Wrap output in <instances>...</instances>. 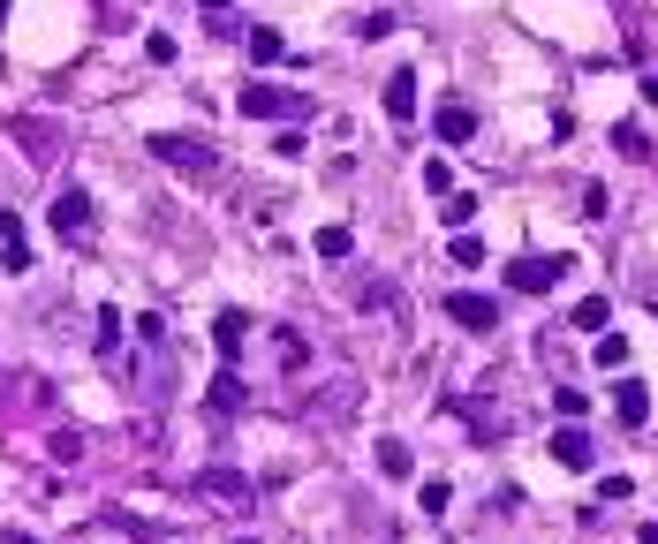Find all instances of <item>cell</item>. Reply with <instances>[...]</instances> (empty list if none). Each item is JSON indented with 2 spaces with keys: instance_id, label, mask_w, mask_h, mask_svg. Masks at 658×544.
<instances>
[{
  "instance_id": "7c38bea8",
  "label": "cell",
  "mask_w": 658,
  "mask_h": 544,
  "mask_svg": "<svg viewBox=\"0 0 658 544\" xmlns=\"http://www.w3.org/2000/svg\"><path fill=\"white\" fill-rule=\"evenodd\" d=\"M311 250H318V257H326V265H341V257H348V250H356V235H348V227H341V220H333V227H318V235H311Z\"/></svg>"
},
{
  "instance_id": "8fae6325",
  "label": "cell",
  "mask_w": 658,
  "mask_h": 544,
  "mask_svg": "<svg viewBox=\"0 0 658 544\" xmlns=\"http://www.w3.org/2000/svg\"><path fill=\"white\" fill-rule=\"evenodd\" d=\"M432 129H439V144H469V136H477V114H469V106H439V114H432Z\"/></svg>"
},
{
  "instance_id": "e0dca14e",
  "label": "cell",
  "mask_w": 658,
  "mask_h": 544,
  "mask_svg": "<svg viewBox=\"0 0 658 544\" xmlns=\"http://www.w3.org/2000/svg\"><path fill=\"white\" fill-rule=\"evenodd\" d=\"M606 318H613L606 295H583V303H575V325H583V333H606Z\"/></svg>"
},
{
  "instance_id": "484cf974",
  "label": "cell",
  "mask_w": 658,
  "mask_h": 544,
  "mask_svg": "<svg viewBox=\"0 0 658 544\" xmlns=\"http://www.w3.org/2000/svg\"><path fill=\"white\" fill-rule=\"evenodd\" d=\"M205 16H212V23H220V16H227V0H205Z\"/></svg>"
},
{
  "instance_id": "83f0119b",
  "label": "cell",
  "mask_w": 658,
  "mask_h": 544,
  "mask_svg": "<svg viewBox=\"0 0 658 544\" xmlns=\"http://www.w3.org/2000/svg\"><path fill=\"white\" fill-rule=\"evenodd\" d=\"M16 544H38V537H16Z\"/></svg>"
},
{
  "instance_id": "d4e9b609",
  "label": "cell",
  "mask_w": 658,
  "mask_h": 544,
  "mask_svg": "<svg viewBox=\"0 0 658 544\" xmlns=\"http://www.w3.org/2000/svg\"><path fill=\"white\" fill-rule=\"evenodd\" d=\"M0 242H23V220H16V212H0Z\"/></svg>"
},
{
  "instance_id": "d6986e66",
  "label": "cell",
  "mask_w": 658,
  "mask_h": 544,
  "mask_svg": "<svg viewBox=\"0 0 658 544\" xmlns=\"http://www.w3.org/2000/svg\"><path fill=\"white\" fill-rule=\"evenodd\" d=\"M416 182L432 189V197H447V189H454V174H447V159H424V167H416Z\"/></svg>"
},
{
  "instance_id": "9a60e30c",
  "label": "cell",
  "mask_w": 658,
  "mask_h": 544,
  "mask_svg": "<svg viewBox=\"0 0 658 544\" xmlns=\"http://www.w3.org/2000/svg\"><path fill=\"white\" fill-rule=\"evenodd\" d=\"M250 61H258V68L288 61V38H280V31H250Z\"/></svg>"
},
{
  "instance_id": "ac0fdd59",
  "label": "cell",
  "mask_w": 658,
  "mask_h": 544,
  "mask_svg": "<svg viewBox=\"0 0 658 544\" xmlns=\"http://www.w3.org/2000/svg\"><path fill=\"white\" fill-rule=\"evenodd\" d=\"M416 507H424V514H447V507H454V484H447V476H424V492H416Z\"/></svg>"
},
{
  "instance_id": "cb8c5ba5",
  "label": "cell",
  "mask_w": 658,
  "mask_h": 544,
  "mask_svg": "<svg viewBox=\"0 0 658 544\" xmlns=\"http://www.w3.org/2000/svg\"><path fill=\"white\" fill-rule=\"evenodd\" d=\"M0 272H31V250H23V242H0Z\"/></svg>"
},
{
  "instance_id": "6da1fadb",
  "label": "cell",
  "mask_w": 658,
  "mask_h": 544,
  "mask_svg": "<svg viewBox=\"0 0 658 544\" xmlns=\"http://www.w3.org/2000/svg\"><path fill=\"white\" fill-rule=\"evenodd\" d=\"M235 106H243L250 121H311V114H318L311 91H273V84H250Z\"/></svg>"
},
{
  "instance_id": "2e32d148",
  "label": "cell",
  "mask_w": 658,
  "mask_h": 544,
  "mask_svg": "<svg viewBox=\"0 0 658 544\" xmlns=\"http://www.w3.org/2000/svg\"><path fill=\"white\" fill-rule=\"evenodd\" d=\"M379 469H386V476H416V454H409L401 439H379Z\"/></svg>"
},
{
  "instance_id": "52a82bcc",
  "label": "cell",
  "mask_w": 658,
  "mask_h": 544,
  "mask_svg": "<svg viewBox=\"0 0 658 544\" xmlns=\"http://www.w3.org/2000/svg\"><path fill=\"white\" fill-rule=\"evenodd\" d=\"M613 416H621L628 431H643L651 424V386H643V378H621V386H613Z\"/></svg>"
},
{
  "instance_id": "9c48e42d",
  "label": "cell",
  "mask_w": 658,
  "mask_h": 544,
  "mask_svg": "<svg viewBox=\"0 0 658 544\" xmlns=\"http://www.w3.org/2000/svg\"><path fill=\"white\" fill-rule=\"evenodd\" d=\"M243 340H250V310H220L212 318V348L220 356H243Z\"/></svg>"
},
{
  "instance_id": "5b68a950",
  "label": "cell",
  "mask_w": 658,
  "mask_h": 544,
  "mask_svg": "<svg viewBox=\"0 0 658 544\" xmlns=\"http://www.w3.org/2000/svg\"><path fill=\"white\" fill-rule=\"evenodd\" d=\"M447 318L462 325V333H492V325H500V303H492V295H477V288H454V295H447Z\"/></svg>"
},
{
  "instance_id": "30bf717a",
  "label": "cell",
  "mask_w": 658,
  "mask_h": 544,
  "mask_svg": "<svg viewBox=\"0 0 658 544\" xmlns=\"http://www.w3.org/2000/svg\"><path fill=\"white\" fill-rule=\"evenodd\" d=\"M386 114L416 121V68H394V76H386Z\"/></svg>"
},
{
  "instance_id": "ffe728a7",
  "label": "cell",
  "mask_w": 658,
  "mask_h": 544,
  "mask_svg": "<svg viewBox=\"0 0 658 544\" xmlns=\"http://www.w3.org/2000/svg\"><path fill=\"white\" fill-rule=\"evenodd\" d=\"M439 220H447V227H469V220H477V197H462V189H447V212H439Z\"/></svg>"
},
{
  "instance_id": "277c9868",
  "label": "cell",
  "mask_w": 658,
  "mask_h": 544,
  "mask_svg": "<svg viewBox=\"0 0 658 544\" xmlns=\"http://www.w3.org/2000/svg\"><path fill=\"white\" fill-rule=\"evenodd\" d=\"M152 159L159 167H182V174H212V152L197 144V136H174V129L152 136Z\"/></svg>"
},
{
  "instance_id": "7a4b0ae2",
  "label": "cell",
  "mask_w": 658,
  "mask_h": 544,
  "mask_svg": "<svg viewBox=\"0 0 658 544\" xmlns=\"http://www.w3.org/2000/svg\"><path fill=\"white\" fill-rule=\"evenodd\" d=\"M560 272H568V257H515V265H507V288L515 295H553Z\"/></svg>"
},
{
  "instance_id": "5bb4252c",
  "label": "cell",
  "mask_w": 658,
  "mask_h": 544,
  "mask_svg": "<svg viewBox=\"0 0 658 544\" xmlns=\"http://www.w3.org/2000/svg\"><path fill=\"white\" fill-rule=\"evenodd\" d=\"M613 152H621V159H651V136H643V121H613Z\"/></svg>"
},
{
  "instance_id": "8992f818",
  "label": "cell",
  "mask_w": 658,
  "mask_h": 544,
  "mask_svg": "<svg viewBox=\"0 0 658 544\" xmlns=\"http://www.w3.org/2000/svg\"><path fill=\"white\" fill-rule=\"evenodd\" d=\"M53 235H69V242H84V235H91V197H84L76 182L53 197Z\"/></svg>"
},
{
  "instance_id": "44dd1931",
  "label": "cell",
  "mask_w": 658,
  "mask_h": 544,
  "mask_svg": "<svg viewBox=\"0 0 658 544\" xmlns=\"http://www.w3.org/2000/svg\"><path fill=\"white\" fill-rule=\"evenodd\" d=\"M553 408H560V416H568V424H583V416H590V393L560 386V393H553Z\"/></svg>"
},
{
  "instance_id": "4fadbf2b",
  "label": "cell",
  "mask_w": 658,
  "mask_h": 544,
  "mask_svg": "<svg viewBox=\"0 0 658 544\" xmlns=\"http://www.w3.org/2000/svg\"><path fill=\"white\" fill-rule=\"evenodd\" d=\"M205 401H212V416H235V408H243V378H235V371H220Z\"/></svg>"
},
{
  "instance_id": "7402d4cb",
  "label": "cell",
  "mask_w": 658,
  "mask_h": 544,
  "mask_svg": "<svg viewBox=\"0 0 658 544\" xmlns=\"http://www.w3.org/2000/svg\"><path fill=\"white\" fill-rule=\"evenodd\" d=\"M454 265H485V242L469 235V227H454Z\"/></svg>"
},
{
  "instance_id": "ba28073f",
  "label": "cell",
  "mask_w": 658,
  "mask_h": 544,
  "mask_svg": "<svg viewBox=\"0 0 658 544\" xmlns=\"http://www.w3.org/2000/svg\"><path fill=\"white\" fill-rule=\"evenodd\" d=\"M553 461H560V469H590V431L583 424H560L553 431Z\"/></svg>"
},
{
  "instance_id": "603a6c76",
  "label": "cell",
  "mask_w": 658,
  "mask_h": 544,
  "mask_svg": "<svg viewBox=\"0 0 658 544\" xmlns=\"http://www.w3.org/2000/svg\"><path fill=\"white\" fill-rule=\"evenodd\" d=\"M598 363H606V371H621V363H628V340H621V333H598Z\"/></svg>"
},
{
  "instance_id": "4316f807",
  "label": "cell",
  "mask_w": 658,
  "mask_h": 544,
  "mask_svg": "<svg viewBox=\"0 0 658 544\" xmlns=\"http://www.w3.org/2000/svg\"><path fill=\"white\" fill-rule=\"evenodd\" d=\"M0 23H8V0H0Z\"/></svg>"
},
{
  "instance_id": "3957f363",
  "label": "cell",
  "mask_w": 658,
  "mask_h": 544,
  "mask_svg": "<svg viewBox=\"0 0 658 544\" xmlns=\"http://www.w3.org/2000/svg\"><path fill=\"white\" fill-rule=\"evenodd\" d=\"M197 492H205V499H220V507H235V514H250V507H258V484H250L243 469H205V476H197Z\"/></svg>"
}]
</instances>
